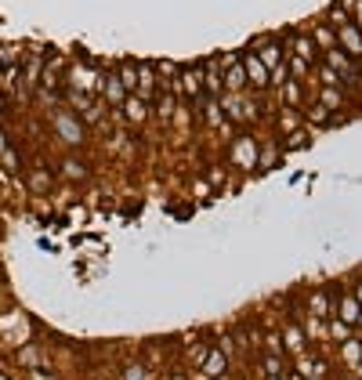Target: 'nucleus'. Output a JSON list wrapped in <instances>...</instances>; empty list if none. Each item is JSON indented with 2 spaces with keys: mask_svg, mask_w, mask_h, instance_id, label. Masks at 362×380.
Listing matches in <instances>:
<instances>
[{
  "mask_svg": "<svg viewBox=\"0 0 362 380\" xmlns=\"http://www.w3.org/2000/svg\"><path fill=\"white\" fill-rule=\"evenodd\" d=\"M218 102H221V113H225L228 123H254L261 116V105L250 98L247 91H239V94L235 91H225Z\"/></svg>",
  "mask_w": 362,
  "mask_h": 380,
  "instance_id": "f257e3e1",
  "label": "nucleus"
},
{
  "mask_svg": "<svg viewBox=\"0 0 362 380\" xmlns=\"http://www.w3.org/2000/svg\"><path fill=\"white\" fill-rule=\"evenodd\" d=\"M66 87H73V91H83V94H102V87H105V73L102 69H95V66H73L69 73H66Z\"/></svg>",
  "mask_w": 362,
  "mask_h": 380,
  "instance_id": "f03ea898",
  "label": "nucleus"
},
{
  "mask_svg": "<svg viewBox=\"0 0 362 380\" xmlns=\"http://www.w3.org/2000/svg\"><path fill=\"white\" fill-rule=\"evenodd\" d=\"M243 69H247V91H268L272 87V73L264 69V62L254 51H243Z\"/></svg>",
  "mask_w": 362,
  "mask_h": 380,
  "instance_id": "7ed1b4c3",
  "label": "nucleus"
},
{
  "mask_svg": "<svg viewBox=\"0 0 362 380\" xmlns=\"http://www.w3.org/2000/svg\"><path fill=\"white\" fill-rule=\"evenodd\" d=\"M334 33H337V47L348 54V58H362V29L355 25V22H344V25H337L334 29Z\"/></svg>",
  "mask_w": 362,
  "mask_h": 380,
  "instance_id": "20e7f679",
  "label": "nucleus"
},
{
  "mask_svg": "<svg viewBox=\"0 0 362 380\" xmlns=\"http://www.w3.org/2000/svg\"><path fill=\"white\" fill-rule=\"evenodd\" d=\"M257 152H261V149H257V142H254L250 134H247V138H235V142H232V163H235L239 171H254V167H257Z\"/></svg>",
  "mask_w": 362,
  "mask_h": 380,
  "instance_id": "39448f33",
  "label": "nucleus"
},
{
  "mask_svg": "<svg viewBox=\"0 0 362 380\" xmlns=\"http://www.w3.org/2000/svg\"><path fill=\"white\" fill-rule=\"evenodd\" d=\"M199 80H203V91L210 98H221L225 94V84H221V62L218 58H206L199 66Z\"/></svg>",
  "mask_w": 362,
  "mask_h": 380,
  "instance_id": "423d86ee",
  "label": "nucleus"
},
{
  "mask_svg": "<svg viewBox=\"0 0 362 380\" xmlns=\"http://www.w3.org/2000/svg\"><path fill=\"white\" fill-rule=\"evenodd\" d=\"M250 47H254V54L264 62L268 73L276 69V66H283V58H286V47H283L279 40H272V37H268V40H257V44H250Z\"/></svg>",
  "mask_w": 362,
  "mask_h": 380,
  "instance_id": "0eeeda50",
  "label": "nucleus"
},
{
  "mask_svg": "<svg viewBox=\"0 0 362 380\" xmlns=\"http://www.w3.org/2000/svg\"><path fill=\"white\" fill-rule=\"evenodd\" d=\"M286 54H297V58H305V62H319V47H315V40H312V33H290V40H286Z\"/></svg>",
  "mask_w": 362,
  "mask_h": 380,
  "instance_id": "6e6552de",
  "label": "nucleus"
},
{
  "mask_svg": "<svg viewBox=\"0 0 362 380\" xmlns=\"http://www.w3.org/2000/svg\"><path fill=\"white\" fill-rule=\"evenodd\" d=\"M160 91V76H156V66H138V84H134V94L141 102H153Z\"/></svg>",
  "mask_w": 362,
  "mask_h": 380,
  "instance_id": "1a4fd4ad",
  "label": "nucleus"
},
{
  "mask_svg": "<svg viewBox=\"0 0 362 380\" xmlns=\"http://www.w3.org/2000/svg\"><path fill=\"white\" fill-rule=\"evenodd\" d=\"M54 127H58V138L69 142V145H80L83 142V123L69 113H54Z\"/></svg>",
  "mask_w": 362,
  "mask_h": 380,
  "instance_id": "9d476101",
  "label": "nucleus"
},
{
  "mask_svg": "<svg viewBox=\"0 0 362 380\" xmlns=\"http://www.w3.org/2000/svg\"><path fill=\"white\" fill-rule=\"evenodd\" d=\"M283 352H293V355L308 352V337H305V330H300V323H286L283 326Z\"/></svg>",
  "mask_w": 362,
  "mask_h": 380,
  "instance_id": "9b49d317",
  "label": "nucleus"
},
{
  "mask_svg": "<svg viewBox=\"0 0 362 380\" xmlns=\"http://www.w3.org/2000/svg\"><path fill=\"white\" fill-rule=\"evenodd\" d=\"M293 369L305 376V380H322L326 369H329V362H326V359H315V355H297Z\"/></svg>",
  "mask_w": 362,
  "mask_h": 380,
  "instance_id": "f8f14e48",
  "label": "nucleus"
},
{
  "mask_svg": "<svg viewBox=\"0 0 362 380\" xmlns=\"http://www.w3.org/2000/svg\"><path fill=\"white\" fill-rule=\"evenodd\" d=\"M203 120H206L210 127H218V131H221L225 138H232V123L225 120V113H221V102H218V98H206V102H203Z\"/></svg>",
  "mask_w": 362,
  "mask_h": 380,
  "instance_id": "ddd939ff",
  "label": "nucleus"
},
{
  "mask_svg": "<svg viewBox=\"0 0 362 380\" xmlns=\"http://www.w3.org/2000/svg\"><path fill=\"white\" fill-rule=\"evenodd\" d=\"M358 311H362V304L355 301V294H341V297L334 301V315H337L341 323H348V326L358 323Z\"/></svg>",
  "mask_w": 362,
  "mask_h": 380,
  "instance_id": "4468645a",
  "label": "nucleus"
},
{
  "mask_svg": "<svg viewBox=\"0 0 362 380\" xmlns=\"http://www.w3.org/2000/svg\"><path fill=\"white\" fill-rule=\"evenodd\" d=\"M102 94H105V105H109V109H119V105L127 102V87L119 84L116 73H105V87H102Z\"/></svg>",
  "mask_w": 362,
  "mask_h": 380,
  "instance_id": "2eb2a0df",
  "label": "nucleus"
},
{
  "mask_svg": "<svg viewBox=\"0 0 362 380\" xmlns=\"http://www.w3.org/2000/svg\"><path fill=\"white\" fill-rule=\"evenodd\" d=\"M203 373L214 376V380H221V376L228 373V359H225L221 347H206V355H203Z\"/></svg>",
  "mask_w": 362,
  "mask_h": 380,
  "instance_id": "dca6fc26",
  "label": "nucleus"
},
{
  "mask_svg": "<svg viewBox=\"0 0 362 380\" xmlns=\"http://www.w3.org/2000/svg\"><path fill=\"white\" fill-rule=\"evenodd\" d=\"M276 94H279L283 109H300V102H305V84H300V80H286Z\"/></svg>",
  "mask_w": 362,
  "mask_h": 380,
  "instance_id": "f3484780",
  "label": "nucleus"
},
{
  "mask_svg": "<svg viewBox=\"0 0 362 380\" xmlns=\"http://www.w3.org/2000/svg\"><path fill=\"white\" fill-rule=\"evenodd\" d=\"M119 109H124V116H127L131 123H145V120H148V102H141L138 94H127V102L119 105Z\"/></svg>",
  "mask_w": 362,
  "mask_h": 380,
  "instance_id": "a211bd4d",
  "label": "nucleus"
},
{
  "mask_svg": "<svg viewBox=\"0 0 362 380\" xmlns=\"http://www.w3.org/2000/svg\"><path fill=\"white\" fill-rule=\"evenodd\" d=\"M308 315H315V319H329V315H334V301H329V294L315 290L308 297Z\"/></svg>",
  "mask_w": 362,
  "mask_h": 380,
  "instance_id": "6ab92c4d",
  "label": "nucleus"
},
{
  "mask_svg": "<svg viewBox=\"0 0 362 380\" xmlns=\"http://www.w3.org/2000/svg\"><path fill=\"white\" fill-rule=\"evenodd\" d=\"M341 359H344L348 369L362 366V337H348V340L341 344Z\"/></svg>",
  "mask_w": 362,
  "mask_h": 380,
  "instance_id": "aec40b11",
  "label": "nucleus"
},
{
  "mask_svg": "<svg viewBox=\"0 0 362 380\" xmlns=\"http://www.w3.org/2000/svg\"><path fill=\"white\" fill-rule=\"evenodd\" d=\"M319 105L329 109V113H337L344 105V87H322L319 91Z\"/></svg>",
  "mask_w": 362,
  "mask_h": 380,
  "instance_id": "412c9836",
  "label": "nucleus"
},
{
  "mask_svg": "<svg viewBox=\"0 0 362 380\" xmlns=\"http://www.w3.org/2000/svg\"><path fill=\"white\" fill-rule=\"evenodd\" d=\"M312 40H315V47L319 51H329V47H337V33L329 29L326 22H319L315 29H312Z\"/></svg>",
  "mask_w": 362,
  "mask_h": 380,
  "instance_id": "4be33fe9",
  "label": "nucleus"
},
{
  "mask_svg": "<svg viewBox=\"0 0 362 380\" xmlns=\"http://www.w3.org/2000/svg\"><path fill=\"white\" fill-rule=\"evenodd\" d=\"M279 127H283V134L300 131V127H305V113H300V109H283L279 113Z\"/></svg>",
  "mask_w": 362,
  "mask_h": 380,
  "instance_id": "5701e85b",
  "label": "nucleus"
},
{
  "mask_svg": "<svg viewBox=\"0 0 362 380\" xmlns=\"http://www.w3.org/2000/svg\"><path fill=\"white\" fill-rule=\"evenodd\" d=\"M300 330H305V337H308V340H329L326 319H315V315H308V319L300 323Z\"/></svg>",
  "mask_w": 362,
  "mask_h": 380,
  "instance_id": "b1692460",
  "label": "nucleus"
},
{
  "mask_svg": "<svg viewBox=\"0 0 362 380\" xmlns=\"http://www.w3.org/2000/svg\"><path fill=\"white\" fill-rule=\"evenodd\" d=\"M286 69H290V80H300V84H305L308 73H312V62L297 58V54H286Z\"/></svg>",
  "mask_w": 362,
  "mask_h": 380,
  "instance_id": "393cba45",
  "label": "nucleus"
},
{
  "mask_svg": "<svg viewBox=\"0 0 362 380\" xmlns=\"http://www.w3.org/2000/svg\"><path fill=\"white\" fill-rule=\"evenodd\" d=\"M18 66L11 62V66H0V94H15V87H18Z\"/></svg>",
  "mask_w": 362,
  "mask_h": 380,
  "instance_id": "a878e982",
  "label": "nucleus"
},
{
  "mask_svg": "<svg viewBox=\"0 0 362 380\" xmlns=\"http://www.w3.org/2000/svg\"><path fill=\"white\" fill-rule=\"evenodd\" d=\"M315 73H319V84L322 87H344V80H341V73L337 69H329L326 66V62H315V66H312Z\"/></svg>",
  "mask_w": 362,
  "mask_h": 380,
  "instance_id": "bb28decb",
  "label": "nucleus"
},
{
  "mask_svg": "<svg viewBox=\"0 0 362 380\" xmlns=\"http://www.w3.org/2000/svg\"><path fill=\"white\" fill-rule=\"evenodd\" d=\"M305 120H308V123H337L341 116H337V113H329V109H322V105L315 102V105L305 109Z\"/></svg>",
  "mask_w": 362,
  "mask_h": 380,
  "instance_id": "cd10ccee",
  "label": "nucleus"
},
{
  "mask_svg": "<svg viewBox=\"0 0 362 380\" xmlns=\"http://www.w3.org/2000/svg\"><path fill=\"white\" fill-rule=\"evenodd\" d=\"M326 330H329V340H337V344H344V340L351 337V330H355V326H348V323H341V319H337V315H334V319H329V323H326Z\"/></svg>",
  "mask_w": 362,
  "mask_h": 380,
  "instance_id": "c85d7f7f",
  "label": "nucleus"
},
{
  "mask_svg": "<svg viewBox=\"0 0 362 380\" xmlns=\"http://www.w3.org/2000/svg\"><path fill=\"white\" fill-rule=\"evenodd\" d=\"M261 373H264V376H283V373H286L283 355H264V359H261Z\"/></svg>",
  "mask_w": 362,
  "mask_h": 380,
  "instance_id": "c756f323",
  "label": "nucleus"
},
{
  "mask_svg": "<svg viewBox=\"0 0 362 380\" xmlns=\"http://www.w3.org/2000/svg\"><path fill=\"white\" fill-rule=\"evenodd\" d=\"M80 116H83V123H102V116H105V102H90Z\"/></svg>",
  "mask_w": 362,
  "mask_h": 380,
  "instance_id": "7c9ffc66",
  "label": "nucleus"
},
{
  "mask_svg": "<svg viewBox=\"0 0 362 380\" xmlns=\"http://www.w3.org/2000/svg\"><path fill=\"white\" fill-rule=\"evenodd\" d=\"M283 156V149L279 145H272V149H264V152H257V167H276V160Z\"/></svg>",
  "mask_w": 362,
  "mask_h": 380,
  "instance_id": "2f4dec72",
  "label": "nucleus"
},
{
  "mask_svg": "<svg viewBox=\"0 0 362 380\" xmlns=\"http://www.w3.org/2000/svg\"><path fill=\"white\" fill-rule=\"evenodd\" d=\"M264 352L268 355H283V333H276V330L264 333Z\"/></svg>",
  "mask_w": 362,
  "mask_h": 380,
  "instance_id": "473e14b6",
  "label": "nucleus"
},
{
  "mask_svg": "<svg viewBox=\"0 0 362 380\" xmlns=\"http://www.w3.org/2000/svg\"><path fill=\"white\" fill-rule=\"evenodd\" d=\"M341 8L348 11V18L362 29V0H341Z\"/></svg>",
  "mask_w": 362,
  "mask_h": 380,
  "instance_id": "72a5a7b5",
  "label": "nucleus"
},
{
  "mask_svg": "<svg viewBox=\"0 0 362 380\" xmlns=\"http://www.w3.org/2000/svg\"><path fill=\"white\" fill-rule=\"evenodd\" d=\"M62 174L66 178H87V167H83V160H66L62 163Z\"/></svg>",
  "mask_w": 362,
  "mask_h": 380,
  "instance_id": "f704fd0d",
  "label": "nucleus"
},
{
  "mask_svg": "<svg viewBox=\"0 0 362 380\" xmlns=\"http://www.w3.org/2000/svg\"><path fill=\"white\" fill-rule=\"evenodd\" d=\"M300 145H308V131L300 127V131H293L286 142H283V149H300Z\"/></svg>",
  "mask_w": 362,
  "mask_h": 380,
  "instance_id": "c9c22d12",
  "label": "nucleus"
},
{
  "mask_svg": "<svg viewBox=\"0 0 362 380\" xmlns=\"http://www.w3.org/2000/svg\"><path fill=\"white\" fill-rule=\"evenodd\" d=\"M29 185H33V188H47L51 185V174L47 171H33V174H29Z\"/></svg>",
  "mask_w": 362,
  "mask_h": 380,
  "instance_id": "e433bc0d",
  "label": "nucleus"
},
{
  "mask_svg": "<svg viewBox=\"0 0 362 380\" xmlns=\"http://www.w3.org/2000/svg\"><path fill=\"white\" fill-rule=\"evenodd\" d=\"M355 301L362 304V279H358V287H355Z\"/></svg>",
  "mask_w": 362,
  "mask_h": 380,
  "instance_id": "4c0bfd02",
  "label": "nucleus"
},
{
  "mask_svg": "<svg viewBox=\"0 0 362 380\" xmlns=\"http://www.w3.org/2000/svg\"><path fill=\"white\" fill-rule=\"evenodd\" d=\"M286 380H305V376H300V373L293 369V373H286Z\"/></svg>",
  "mask_w": 362,
  "mask_h": 380,
  "instance_id": "58836bf2",
  "label": "nucleus"
},
{
  "mask_svg": "<svg viewBox=\"0 0 362 380\" xmlns=\"http://www.w3.org/2000/svg\"><path fill=\"white\" fill-rule=\"evenodd\" d=\"M355 326H362V311H358V323H355Z\"/></svg>",
  "mask_w": 362,
  "mask_h": 380,
  "instance_id": "ea45409f",
  "label": "nucleus"
},
{
  "mask_svg": "<svg viewBox=\"0 0 362 380\" xmlns=\"http://www.w3.org/2000/svg\"><path fill=\"white\" fill-rule=\"evenodd\" d=\"M0 120H4V113H0Z\"/></svg>",
  "mask_w": 362,
  "mask_h": 380,
  "instance_id": "a19ab883",
  "label": "nucleus"
},
{
  "mask_svg": "<svg viewBox=\"0 0 362 380\" xmlns=\"http://www.w3.org/2000/svg\"><path fill=\"white\" fill-rule=\"evenodd\" d=\"M0 380H8V376H0Z\"/></svg>",
  "mask_w": 362,
  "mask_h": 380,
  "instance_id": "79ce46f5",
  "label": "nucleus"
},
{
  "mask_svg": "<svg viewBox=\"0 0 362 380\" xmlns=\"http://www.w3.org/2000/svg\"><path fill=\"white\" fill-rule=\"evenodd\" d=\"M174 380H181V376H174Z\"/></svg>",
  "mask_w": 362,
  "mask_h": 380,
  "instance_id": "37998d69",
  "label": "nucleus"
}]
</instances>
